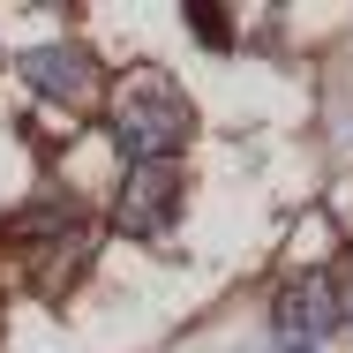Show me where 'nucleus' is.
Returning a JSON list of instances; mask_svg holds the SVG:
<instances>
[{
	"mask_svg": "<svg viewBox=\"0 0 353 353\" xmlns=\"http://www.w3.org/2000/svg\"><path fill=\"white\" fill-rule=\"evenodd\" d=\"M196 128V113H188V98L165 83V75H136L128 90H121V105H113V143L136 158V165H165L181 143Z\"/></svg>",
	"mask_w": 353,
	"mask_h": 353,
	"instance_id": "nucleus-1",
	"label": "nucleus"
},
{
	"mask_svg": "<svg viewBox=\"0 0 353 353\" xmlns=\"http://www.w3.org/2000/svg\"><path fill=\"white\" fill-rule=\"evenodd\" d=\"M339 323H346L339 285L331 279H293L279 293V308H271V346L279 353H323L339 339Z\"/></svg>",
	"mask_w": 353,
	"mask_h": 353,
	"instance_id": "nucleus-2",
	"label": "nucleus"
},
{
	"mask_svg": "<svg viewBox=\"0 0 353 353\" xmlns=\"http://www.w3.org/2000/svg\"><path fill=\"white\" fill-rule=\"evenodd\" d=\"M173 211H181V173L173 165H136L128 188H121V203H113V225L128 241H158L173 225Z\"/></svg>",
	"mask_w": 353,
	"mask_h": 353,
	"instance_id": "nucleus-3",
	"label": "nucleus"
},
{
	"mask_svg": "<svg viewBox=\"0 0 353 353\" xmlns=\"http://www.w3.org/2000/svg\"><path fill=\"white\" fill-rule=\"evenodd\" d=\"M23 83H30L38 98H53V105H83V98L98 90V61H90L83 46H30V53H23Z\"/></svg>",
	"mask_w": 353,
	"mask_h": 353,
	"instance_id": "nucleus-4",
	"label": "nucleus"
},
{
	"mask_svg": "<svg viewBox=\"0 0 353 353\" xmlns=\"http://www.w3.org/2000/svg\"><path fill=\"white\" fill-rule=\"evenodd\" d=\"M188 30H196V38H211V46H225V38H233V23H225L218 8H188Z\"/></svg>",
	"mask_w": 353,
	"mask_h": 353,
	"instance_id": "nucleus-5",
	"label": "nucleus"
}]
</instances>
